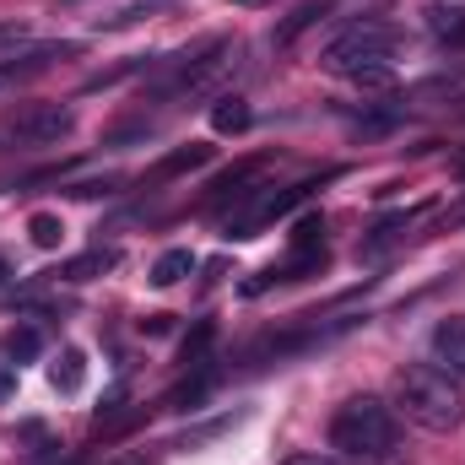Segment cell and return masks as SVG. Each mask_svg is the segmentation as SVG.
Returning <instances> with one entry per match:
<instances>
[{
  "mask_svg": "<svg viewBox=\"0 0 465 465\" xmlns=\"http://www.w3.org/2000/svg\"><path fill=\"white\" fill-rule=\"evenodd\" d=\"M395 395V417L417 422L422 433H455L465 417V395H460V379L439 362H406L390 384Z\"/></svg>",
  "mask_w": 465,
  "mask_h": 465,
  "instance_id": "obj_1",
  "label": "cell"
},
{
  "mask_svg": "<svg viewBox=\"0 0 465 465\" xmlns=\"http://www.w3.org/2000/svg\"><path fill=\"white\" fill-rule=\"evenodd\" d=\"M401 44H406V33H401L395 22L362 16V22H351L347 33L331 38L325 71H331V76H347V82H357V87H390V82H395L390 65H395Z\"/></svg>",
  "mask_w": 465,
  "mask_h": 465,
  "instance_id": "obj_2",
  "label": "cell"
},
{
  "mask_svg": "<svg viewBox=\"0 0 465 465\" xmlns=\"http://www.w3.org/2000/svg\"><path fill=\"white\" fill-rule=\"evenodd\" d=\"M395 444H401V422L395 406H384L379 395H351L347 406H336L331 450H341L347 460H384Z\"/></svg>",
  "mask_w": 465,
  "mask_h": 465,
  "instance_id": "obj_3",
  "label": "cell"
},
{
  "mask_svg": "<svg viewBox=\"0 0 465 465\" xmlns=\"http://www.w3.org/2000/svg\"><path fill=\"white\" fill-rule=\"evenodd\" d=\"M232 60H238V49H232L228 38L223 44H212V49H201V54H184L157 87H152V98L157 104H179V98H201V93H212L223 76L232 71Z\"/></svg>",
  "mask_w": 465,
  "mask_h": 465,
  "instance_id": "obj_4",
  "label": "cell"
},
{
  "mask_svg": "<svg viewBox=\"0 0 465 465\" xmlns=\"http://www.w3.org/2000/svg\"><path fill=\"white\" fill-rule=\"evenodd\" d=\"M314 190H320V179H298V184H282V190H265L260 184L254 195H243L228 212V238H254L260 228H271L276 217H287L292 206H303Z\"/></svg>",
  "mask_w": 465,
  "mask_h": 465,
  "instance_id": "obj_5",
  "label": "cell"
},
{
  "mask_svg": "<svg viewBox=\"0 0 465 465\" xmlns=\"http://www.w3.org/2000/svg\"><path fill=\"white\" fill-rule=\"evenodd\" d=\"M76 130V114L65 104H11L5 109V135L22 146H54Z\"/></svg>",
  "mask_w": 465,
  "mask_h": 465,
  "instance_id": "obj_6",
  "label": "cell"
},
{
  "mask_svg": "<svg viewBox=\"0 0 465 465\" xmlns=\"http://www.w3.org/2000/svg\"><path fill=\"white\" fill-rule=\"evenodd\" d=\"M71 54H82V44H33V49H22V54H5V60H0V93H11V87H22V82H33V76L54 71V65L71 60Z\"/></svg>",
  "mask_w": 465,
  "mask_h": 465,
  "instance_id": "obj_7",
  "label": "cell"
},
{
  "mask_svg": "<svg viewBox=\"0 0 465 465\" xmlns=\"http://www.w3.org/2000/svg\"><path fill=\"white\" fill-rule=\"evenodd\" d=\"M271 163H276V157H243L238 168H228V173L212 184V195H206V212H232L243 195H254V190H260V173H265Z\"/></svg>",
  "mask_w": 465,
  "mask_h": 465,
  "instance_id": "obj_8",
  "label": "cell"
},
{
  "mask_svg": "<svg viewBox=\"0 0 465 465\" xmlns=\"http://www.w3.org/2000/svg\"><path fill=\"white\" fill-rule=\"evenodd\" d=\"M433 357H439V368L465 379V314H450L433 325Z\"/></svg>",
  "mask_w": 465,
  "mask_h": 465,
  "instance_id": "obj_9",
  "label": "cell"
},
{
  "mask_svg": "<svg viewBox=\"0 0 465 465\" xmlns=\"http://www.w3.org/2000/svg\"><path fill=\"white\" fill-rule=\"evenodd\" d=\"M206 163H212V146H206V141L173 146L168 157H157V163L146 168V184H168V179H179V173H190V168H206Z\"/></svg>",
  "mask_w": 465,
  "mask_h": 465,
  "instance_id": "obj_10",
  "label": "cell"
},
{
  "mask_svg": "<svg viewBox=\"0 0 465 465\" xmlns=\"http://www.w3.org/2000/svg\"><path fill=\"white\" fill-rule=\"evenodd\" d=\"M212 379H217V368H212V362H206V368H190V379H184V384H173L163 406H168V411H195V406L206 401Z\"/></svg>",
  "mask_w": 465,
  "mask_h": 465,
  "instance_id": "obj_11",
  "label": "cell"
},
{
  "mask_svg": "<svg viewBox=\"0 0 465 465\" xmlns=\"http://www.w3.org/2000/svg\"><path fill=\"white\" fill-rule=\"evenodd\" d=\"M82 379H87V357H82L76 347H65L60 357H54V368H49V384H54L60 395H76Z\"/></svg>",
  "mask_w": 465,
  "mask_h": 465,
  "instance_id": "obj_12",
  "label": "cell"
},
{
  "mask_svg": "<svg viewBox=\"0 0 465 465\" xmlns=\"http://www.w3.org/2000/svg\"><path fill=\"white\" fill-rule=\"evenodd\" d=\"M249 104H243V98H232V93H223V98H217V104H212V130H217V135H238V130H249Z\"/></svg>",
  "mask_w": 465,
  "mask_h": 465,
  "instance_id": "obj_13",
  "label": "cell"
},
{
  "mask_svg": "<svg viewBox=\"0 0 465 465\" xmlns=\"http://www.w3.org/2000/svg\"><path fill=\"white\" fill-rule=\"evenodd\" d=\"M190 271H195V254H190V249H168V254H157V265H152V287H179Z\"/></svg>",
  "mask_w": 465,
  "mask_h": 465,
  "instance_id": "obj_14",
  "label": "cell"
},
{
  "mask_svg": "<svg viewBox=\"0 0 465 465\" xmlns=\"http://www.w3.org/2000/svg\"><path fill=\"white\" fill-rule=\"evenodd\" d=\"M114 249H87V254H76V260H65V282H93V276H104V271H114Z\"/></svg>",
  "mask_w": 465,
  "mask_h": 465,
  "instance_id": "obj_15",
  "label": "cell"
},
{
  "mask_svg": "<svg viewBox=\"0 0 465 465\" xmlns=\"http://www.w3.org/2000/svg\"><path fill=\"white\" fill-rule=\"evenodd\" d=\"M212 341H217V325H212V320H201V325L184 336L179 362H184V368H206V362H212Z\"/></svg>",
  "mask_w": 465,
  "mask_h": 465,
  "instance_id": "obj_16",
  "label": "cell"
},
{
  "mask_svg": "<svg viewBox=\"0 0 465 465\" xmlns=\"http://www.w3.org/2000/svg\"><path fill=\"white\" fill-rule=\"evenodd\" d=\"M320 16H325V0H320V5H298V11H292L287 22H276V33H271V44H276V49H287V44H292V38H298L303 27H314Z\"/></svg>",
  "mask_w": 465,
  "mask_h": 465,
  "instance_id": "obj_17",
  "label": "cell"
},
{
  "mask_svg": "<svg viewBox=\"0 0 465 465\" xmlns=\"http://www.w3.org/2000/svg\"><path fill=\"white\" fill-rule=\"evenodd\" d=\"M38 351H44V331H38V325H16V331L5 336V357H11V362H33Z\"/></svg>",
  "mask_w": 465,
  "mask_h": 465,
  "instance_id": "obj_18",
  "label": "cell"
},
{
  "mask_svg": "<svg viewBox=\"0 0 465 465\" xmlns=\"http://www.w3.org/2000/svg\"><path fill=\"white\" fill-rule=\"evenodd\" d=\"M433 16V33L450 44V49H465V11L460 5H439V11H428Z\"/></svg>",
  "mask_w": 465,
  "mask_h": 465,
  "instance_id": "obj_19",
  "label": "cell"
},
{
  "mask_svg": "<svg viewBox=\"0 0 465 465\" xmlns=\"http://www.w3.org/2000/svg\"><path fill=\"white\" fill-rule=\"evenodd\" d=\"M27 232H33L38 249H60V243H65V223H60L54 212H33V217H27Z\"/></svg>",
  "mask_w": 465,
  "mask_h": 465,
  "instance_id": "obj_20",
  "label": "cell"
},
{
  "mask_svg": "<svg viewBox=\"0 0 465 465\" xmlns=\"http://www.w3.org/2000/svg\"><path fill=\"white\" fill-rule=\"evenodd\" d=\"M22 44H27V22H22V16H0V60L16 54Z\"/></svg>",
  "mask_w": 465,
  "mask_h": 465,
  "instance_id": "obj_21",
  "label": "cell"
},
{
  "mask_svg": "<svg viewBox=\"0 0 465 465\" xmlns=\"http://www.w3.org/2000/svg\"><path fill=\"white\" fill-rule=\"evenodd\" d=\"M282 465H341V460H331V455H320V450H298V455H287Z\"/></svg>",
  "mask_w": 465,
  "mask_h": 465,
  "instance_id": "obj_22",
  "label": "cell"
},
{
  "mask_svg": "<svg viewBox=\"0 0 465 465\" xmlns=\"http://www.w3.org/2000/svg\"><path fill=\"white\" fill-rule=\"evenodd\" d=\"M141 331H152V336H163V331H168V314H152V320H141Z\"/></svg>",
  "mask_w": 465,
  "mask_h": 465,
  "instance_id": "obj_23",
  "label": "cell"
},
{
  "mask_svg": "<svg viewBox=\"0 0 465 465\" xmlns=\"http://www.w3.org/2000/svg\"><path fill=\"white\" fill-rule=\"evenodd\" d=\"M5 390H11V368H0V395H5Z\"/></svg>",
  "mask_w": 465,
  "mask_h": 465,
  "instance_id": "obj_24",
  "label": "cell"
},
{
  "mask_svg": "<svg viewBox=\"0 0 465 465\" xmlns=\"http://www.w3.org/2000/svg\"><path fill=\"white\" fill-rule=\"evenodd\" d=\"M5 276H11V260H5V254H0V282H5Z\"/></svg>",
  "mask_w": 465,
  "mask_h": 465,
  "instance_id": "obj_25",
  "label": "cell"
},
{
  "mask_svg": "<svg viewBox=\"0 0 465 465\" xmlns=\"http://www.w3.org/2000/svg\"><path fill=\"white\" fill-rule=\"evenodd\" d=\"M238 5H265V0H238Z\"/></svg>",
  "mask_w": 465,
  "mask_h": 465,
  "instance_id": "obj_26",
  "label": "cell"
},
{
  "mask_svg": "<svg viewBox=\"0 0 465 465\" xmlns=\"http://www.w3.org/2000/svg\"><path fill=\"white\" fill-rule=\"evenodd\" d=\"M460 173H465V157H460Z\"/></svg>",
  "mask_w": 465,
  "mask_h": 465,
  "instance_id": "obj_27",
  "label": "cell"
}]
</instances>
